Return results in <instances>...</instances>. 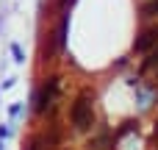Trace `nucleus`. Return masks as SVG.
<instances>
[{
    "label": "nucleus",
    "instance_id": "obj_8",
    "mask_svg": "<svg viewBox=\"0 0 158 150\" xmlns=\"http://www.w3.org/2000/svg\"><path fill=\"white\" fill-rule=\"evenodd\" d=\"M72 3H75V0H58V6H61V8H64V11H67V8H69V6H72Z\"/></svg>",
    "mask_w": 158,
    "mask_h": 150
},
{
    "label": "nucleus",
    "instance_id": "obj_10",
    "mask_svg": "<svg viewBox=\"0 0 158 150\" xmlns=\"http://www.w3.org/2000/svg\"><path fill=\"white\" fill-rule=\"evenodd\" d=\"M25 150H39V148H36V142H31V145H28Z\"/></svg>",
    "mask_w": 158,
    "mask_h": 150
},
{
    "label": "nucleus",
    "instance_id": "obj_3",
    "mask_svg": "<svg viewBox=\"0 0 158 150\" xmlns=\"http://www.w3.org/2000/svg\"><path fill=\"white\" fill-rule=\"evenodd\" d=\"M156 45H158V25H147V28H142V33L136 36L133 50H136V53H153Z\"/></svg>",
    "mask_w": 158,
    "mask_h": 150
},
{
    "label": "nucleus",
    "instance_id": "obj_4",
    "mask_svg": "<svg viewBox=\"0 0 158 150\" xmlns=\"http://www.w3.org/2000/svg\"><path fill=\"white\" fill-rule=\"evenodd\" d=\"M67 25H69V14H64V17H61L58 31H56V47H58V50L64 47V33H67Z\"/></svg>",
    "mask_w": 158,
    "mask_h": 150
},
{
    "label": "nucleus",
    "instance_id": "obj_12",
    "mask_svg": "<svg viewBox=\"0 0 158 150\" xmlns=\"http://www.w3.org/2000/svg\"><path fill=\"white\" fill-rule=\"evenodd\" d=\"M156 134H158V122H156Z\"/></svg>",
    "mask_w": 158,
    "mask_h": 150
},
{
    "label": "nucleus",
    "instance_id": "obj_1",
    "mask_svg": "<svg viewBox=\"0 0 158 150\" xmlns=\"http://www.w3.org/2000/svg\"><path fill=\"white\" fill-rule=\"evenodd\" d=\"M69 122L75 131H89L94 125V95L81 92L69 106Z\"/></svg>",
    "mask_w": 158,
    "mask_h": 150
},
{
    "label": "nucleus",
    "instance_id": "obj_9",
    "mask_svg": "<svg viewBox=\"0 0 158 150\" xmlns=\"http://www.w3.org/2000/svg\"><path fill=\"white\" fill-rule=\"evenodd\" d=\"M6 136H8V128H6V125H0V139H6Z\"/></svg>",
    "mask_w": 158,
    "mask_h": 150
},
{
    "label": "nucleus",
    "instance_id": "obj_11",
    "mask_svg": "<svg viewBox=\"0 0 158 150\" xmlns=\"http://www.w3.org/2000/svg\"><path fill=\"white\" fill-rule=\"evenodd\" d=\"M0 150H3V139H0Z\"/></svg>",
    "mask_w": 158,
    "mask_h": 150
},
{
    "label": "nucleus",
    "instance_id": "obj_7",
    "mask_svg": "<svg viewBox=\"0 0 158 150\" xmlns=\"http://www.w3.org/2000/svg\"><path fill=\"white\" fill-rule=\"evenodd\" d=\"M19 111H22V106H19V103H17V106H11V117H14V120L19 117Z\"/></svg>",
    "mask_w": 158,
    "mask_h": 150
},
{
    "label": "nucleus",
    "instance_id": "obj_2",
    "mask_svg": "<svg viewBox=\"0 0 158 150\" xmlns=\"http://www.w3.org/2000/svg\"><path fill=\"white\" fill-rule=\"evenodd\" d=\"M58 89H61V78L58 75H50L36 89V95H33V111L39 117H44L47 111H56V95H58Z\"/></svg>",
    "mask_w": 158,
    "mask_h": 150
},
{
    "label": "nucleus",
    "instance_id": "obj_5",
    "mask_svg": "<svg viewBox=\"0 0 158 150\" xmlns=\"http://www.w3.org/2000/svg\"><path fill=\"white\" fill-rule=\"evenodd\" d=\"M133 125H136V122H125V125H122V128H119V131L114 134V142H119V139H122L125 134H131V131H133Z\"/></svg>",
    "mask_w": 158,
    "mask_h": 150
},
{
    "label": "nucleus",
    "instance_id": "obj_6",
    "mask_svg": "<svg viewBox=\"0 0 158 150\" xmlns=\"http://www.w3.org/2000/svg\"><path fill=\"white\" fill-rule=\"evenodd\" d=\"M11 53H14V61H17V64H22V61H25V56H22V47H19V45H11Z\"/></svg>",
    "mask_w": 158,
    "mask_h": 150
}]
</instances>
